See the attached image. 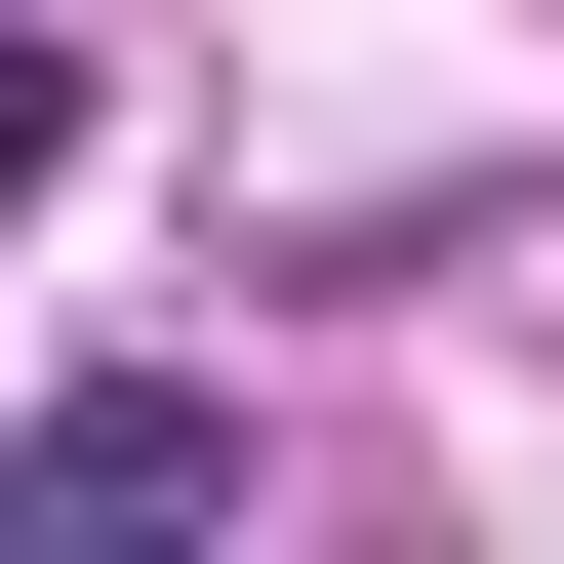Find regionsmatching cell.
<instances>
[{
  "mask_svg": "<svg viewBox=\"0 0 564 564\" xmlns=\"http://www.w3.org/2000/svg\"><path fill=\"white\" fill-rule=\"evenodd\" d=\"M0 524H41V564H121V524H242V403H202V364H41V403H0Z\"/></svg>",
  "mask_w": 564,
  "mask_h": 564,
  "instance_id": "6da1fadb",
  "label": "cell"
},
{
  "mask_svg": "<svg viewBox=\"0 0 564 564\" xmlns=\"http://www.w3.org/2000/svg\"><path fill=\"white\" fill-rule=\"evenodd\" d=\"M0 202H82V41H41V0H0Z\"/></svg>",
  "mask_w": 564,
  "mask_h": 564,
  "instance_id": "7a4b0ae2",
  "label": "cell"
}]
</instances>
